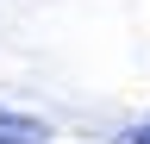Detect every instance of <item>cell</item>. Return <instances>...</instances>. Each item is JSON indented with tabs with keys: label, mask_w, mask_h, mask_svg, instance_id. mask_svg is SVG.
Instances as JSON below:
<instances>
[{
	"label": "cell",
	"mask_w": 150,
	"mask_h": 144,
	"mask_svg": "<svg viewBox=\"0 0 150 144\" xmlns=\"http://www.w3.org/2000/svg\"><path fill=\"white\" fill-rule=\"evenodd\" d=\"M44 138H50V125H44V119L0 106V144H44Z\"/></svg>",
	"instance_id": "cell-1"
},
{
	"label": "cell",
	"mask_w": 150,
	"mask_h": 144,
	"mask_svg": "<svg viewBox=\"0 0 150 144\" xmlns=\"http://www.w3.org/2000/svg\"><path fill=\"white\" fill-rule=\"evenodd\" d=\"M112 144H150V119H144V125H125V132L112 138Z\"/></svg>",
	"instance_id": "cell-2"
}]
</instances>
